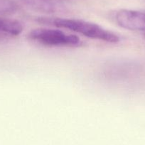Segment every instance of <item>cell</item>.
<instances>
[{
  "label": "cell",
  "mask_w": 145,
  "mask_h": 145,
  "mask_svg": "<svg viewBox=\"0 0 145 145\" xmlns=\"http://www.w3.org/2000/svg\"><path fill=\"white\" fill-rule=\"evenodd\" d=\"M113 19L123 29L145 33V11L120 9L114 14Z\"/></svg>",
  "instance_id": "obj_3"
},
{
  "label": "cell",
  "mask_w": 145,
  "mask_h": 145,
  "mask_svg": "<svg viewBox=\"0 0 145 145\" xmlns=\"http://www.w3.org/2000/svg\"><path fill=\"white\" fill-rule=\"evenodd\" d=\"M16 10V6L9 0H0V16L10 14Z\"/></svg>",
  "instance_id": "obj_5"
},
{
  "label": "cell",
  "mask_w": 145,
  "mask_h": 145,
  "mask_svg": "<svg viewBox=\"0 0 145 145\" xmlns=\"http://www.w3.org/2000/svg\"><path fill=\"white\" fill-rule=\"evenodd\" d=\"M144 39H145V33H144Z\"/></svg>",
  "instance_id": "obj_6"
},
{
  "label": "cell",
  "mask_w": 145,
  "mask_h": 145,
  "mask_svg": "<svg viewBox=\"0 0 145 145\" xmlns=\"http://www.w3.org/2000/svg\"><path fill=\"white\" fill-rule=\"evenodd\" d=\"M28 38L36 44L49 47L76 48L83 44V41L76 35L52 28L33 29L29 31Z\"/></svg>",
  "instance_id": "obj_2"
},
{
  "label": "cell",
  "mask_w": 145,
  "mask_h": 145,
  "mask_svg": "<svg viewBox=\"0 0 145 145\" xmlns=\"http://www.w3.org/2000/svg\"><path fill=\"white\" fill-rule=\"evenodd\" d=\"M24 31V25L17 20L0 17V41L16 38Z\"/></svg>",
  "instance_id": "obj_4"
},
{
  "label": "cell",
  "mask_w": 145,
  "mask_h": 145,
  "mask_svg": "<svg viewBox=\"0 0 145 145\" xmlns=\"http://www.w3.org/2000/svg\"><path fill=\"white\" fill-rule=\"evenodd\" d=\"M36 21L42 24L67 29L72 32L80 33L88 38L110 44L119 43L121 40L120 36L113 31L105 29L97 24L81 19L60 17H39L36 19Z\"/></svg>",
  "instance_id": "obj_1"
}]
</instances>
